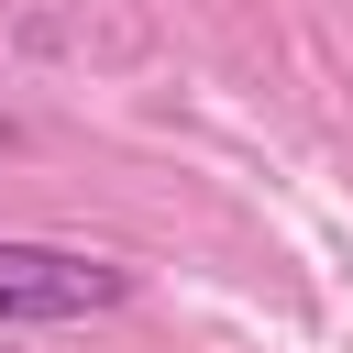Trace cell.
Here are the masks:
<instances>
[{"instance_id": "cell-1", "label": "cell", "mask_w": 353, "mask_h": 353, "mask_svg": "<svg viewBox=\"0 0 353 353\" xmlns=\"http://www.w3.org/2000/svg\"><path fill=\"white\" fill-rule=\"evenodd\" d=\"M132 298V265L77 254V243H0V331H55V320H99Z\"/></svg>"}]
</instances>
